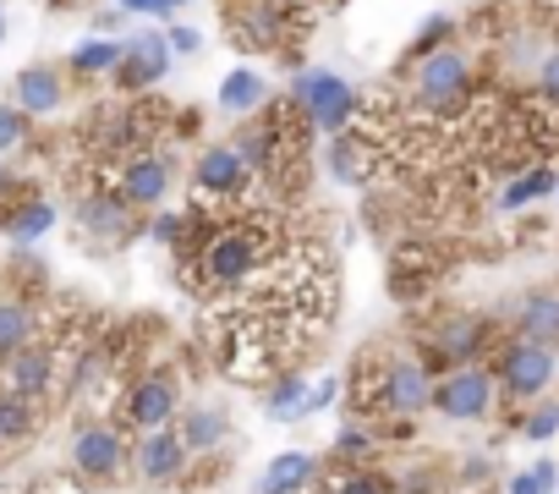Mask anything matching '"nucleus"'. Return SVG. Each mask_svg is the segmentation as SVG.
<instances>
[{
	"instance_id": "obj_1",
	"label": "nucleus",
	"mask_w": 559,
	"mask_h": 494,
	"mask_svg": "<svg viewBox=\"0 0 559 494\" xmlns=\"http://www.w3.org/2000/svg\"><path fill=\"white\" fill-rule=\"evenodd\" d=\"M280 247H286V236H280V225L258 209H225V220L214 214L209 231L198 236L192 254H181V281L192 297L203 303H219L230 297L236 286H247Z\"/></svg>"
},
{
	"instance_id": "obj_2",
	"label": "nucleus",
	"mask_w": 559,
	"mask_h": 494,
	"mask_svg": "<svg viewBox=\"0 0 559 494\" xmlns=\"http://www.w3.org/2000/svg\"><path fill=\"white\" fill-rule=\"evenodd\" d=\"M319 341L286 319H269L258 308L225 303L209 319V352L219 363V374H230L236 385H274L280 374H292Z\"/></svg>"
},
{
	"instance_id": "obj_3",
	"label": "nucleus",
	"mask_w": 559,
	"mask_h": 494,
	"mask_svg": "<svg viewBox=\"0 0 559 494\" xmlns=\"http://www.w3.org/2000/svg\"><path fill=\"white\" fill-rule=\"evenodd\" d=\"M352 407L379 412L390 423H412L423 407H433V374L417 357H362L352 374Z\"/></svg>"
},
{
	"instance_id": "obj_4",
	"label": "nucleus",
	"mask_w": 559,
	"mask_h": 494,
	"mask_svg": "<svg viewBox=\"0 0 559 494\" xmlns=\"http://www.w3.org/2000/svg\"><path fill=\"white\" fill-rule=\"evenodd\" d=\"M406 83H412V99H417V110H423V116L450 121V116H461V110L472 105L477 67H472V56L450 39V45H439V50L417 56V61L406 67Z\"/></svg>"
},
{
	"instance_id": "obj_5",
	"label": "nucleus",
	"mask_w": 559,
	"mask_h": 494,
	"mask_svg": "<svg viewBox=\"0 0 559 494\" xmlns=\"http://www.w3.org/2000/svg\"><path fill=\"white\" fill-rule=\"evenodd\" d=\"M230 28L241 50L297 61L292 39L302 34V0H230Z\"/></svg>"
},
{
	"instance_id": "obj_6",
	"label": "nucleus",
	"mask_w": 559,
	"mask_h": 494,
	"mask_svg": "<svg viewBox=\"0 0 559 494\" xmlns=\"http://www.w3.org/2000/svg\"><path fill=\"white\" fill-rule=\"evenodd\" d=\"M72 346H78V341L39 330L28 346H17L7 363H0V390H12V396H23V401H50L56 385H61V374H67Z\"/></svg>"
},
{
	"instance_id": "obj_7",
	"label": "nucleus",
	"mask_w": 559,
	"mask_h": 494,
	"mask_svg": "<svg viewBox=\"0 0 559 494\" xmlns=\"http://www.w3.org/2000/svg\"><path fill=\"white\" fill-rule=\"evenodd\" d=\"M292 99H297V110L308 116V127L324 132V138L346 132V127L362 116V94H357L346 78H335L330 67H308V72H297Z\"/></svg>"
},
{
	"instance_id": "obj_8",
	"label": "nucleus",
	"mask_w": 559,
	"mask_h": 494,
	"mask_svg": "<svg viewBox=\"0 0 559 494\" xmlns=\"http://www.w3.org/2000/svg\"><path fill=\"white\" fill-rule=\"evenodd\" d=\"M247 181H252L247 160H241L230 143H209V149L198 154V165H192V209L225 214L230 203L247 198Z\"/></svg>"
},
{
	"instance_id": "obj_9",
	"label": "nucleus",
	"mask_w": 559,
	"mask_h": 494,
	"mask_svg": "<svg viewBox=\"0 0 559 494\" xmlns=\"http://www.w3.org/2000/svg\"><path fill=\"white\" fill-rule=\"evenodd\" d=\"M181 407V385L176 374H143L121 390L116 401V428H132V434H148V428H165Z\"/></svg>"
},
{
	"instance_id": "obj_10",
	"label": "nucleus",
	"mask_w": 559,
	"mask_h": 494,
	"mask_svg": "<svg viewBox=\"0 0 559 494\" xmlns=\"http://www.w3.org/2000/svg\"><path fill=\"white\" fill-rule=\"evenodd\" d=\"M127 461H132L127 428H116V423H83L72 434V467H78L83 483H116V478H127Z\"/></svg>"
},
{
	"instance_id": "obj_11",
	"label": "nucleus",
	"mask_w": 559,
	"mask_h": 494,
	"mask_svg": "<svg viewBox=\"0 0 559 494\" xmlns=\"http://www.w3.org/2000/svg\"><path fill=\"white\" fill-rule=\"evenodd\" d=\"M548 379H554V346L526 341V336H515V341L499 352V363H493V385H504V390L521 396V401L543 396Z\"/></svg>"
},
{
	"instance_id": "obj_12",
	"label": "nucleus",
	"mask_w": 559,
	"mask_h": 494,
	"mask_svg": "<svg viewBox=\"0 0 559 494\" xmlns=\"http://www.w3.org/2000/svg\"><path fill=\"white\" fill-rule=\"evenodd\" d=\"M170 61H176V50H170L165 28H143V34H132V39L121 45V61H116L110 78H116L127 94H143V89H154L159 78H170Z\"/></svg>"
},
{
	"instance_id": "obj_13",
	"label": "nucleus",
	"mask_w": 559,
	"mask_h": 494,
	"mask_svg": "<svg viewBox=\"0 0 559 494\" xmlns=\"http://www.w3.org/2000/svg\"><path fill=\"white\" fill-rule=\"evenodd\" d=\"M433 407H439L444 417H455V423L488 417V407H493V374H483V368H472V363L450 368V374L433 385Z\"/></svg>"
},
{
	"instance_id": "obj_14",
	"label": "nucleus",
	"mask_w": 559,
	"mask_h": 494,
	"mask_svg": "<svg viewBox=\"0 0 559 494\" xmlns=\"http://www.w3.org/2000/svg\"><path fill=\"white\" fill-rule=\"evenodd\" d=\"M110 192L127 198L132 209H154V203H165V192H170V160L154 154V149H132V154L121 160Z\"/></svg>"
},
{
	"instance_id": "obj_15",
	"label": "nucleus",
	"mask_w": 559,
	"mask_h": 494,
	"mask_svg": "<svg viewBox=\"0 0 559 494\" xmlns=\"http://www.w3.org/2000/svg\"><path fill=\"white\" fill-rule=\"evenodd\" d=\"M187 461H192V450H187L181 428H148V434L138 439V472H143V483H154V489L176 483V478L187 472Z\"/></svg>"
},
{
	"instance_id": "obj_16",
	"label": "nucleus",
	"mask_w": 559,
	"mask_h": 494,
	"mask_svg": "<svg viewBox=\"0 0 559 494\" xmlns=\"http://www.w3.org/2000/svg\"><path fill=\"white\" fill-rule=\"evenodd\" d=\"M483 346H488V325L472 319V314H450V319H439L433 336H428V357H439V363H450V368L483 357Z\"/></svg>"
},
{
	"instance_id": "obj_17",
	"label": "nucleus",
	"mask_w": 559,
	"mask_h": 494,
	"mask_svg": "<svg viewBox=\"0 0 559 494\" xmlns=\"http://www.w3.org/2000/svg\"><path fill=\"white\" fill-rule=\"evenodd\" d=\"M45 330V303L28 292H0V363H7L17 346H28Z\"/></svg>"
},
{
	"instance_id": "obj_18",
	"label": "nucleus",
	"mask_w": 559,
	"mask_h": 494,
	"mask_svg": "<svg viewBox=\"0 0 559 494\" xmlns=\"http://www.w3.org/2000/svg\"><path fill=\"white\" fill-rule=\"evenodd\" d=\"M12 94H17L12 105L39 121V116H56V110L67 105V78H61L56 67H23V72L12 78Z\"/></svg>"
},
{
	"instance_id": "obj_19",
	"label": "nucleus",
	"mask_w": 559,
	"mask_h": 494,
	"mask_svg": "<svg viewBox=\"0 0 559 494\" xmlns=\"http://www.w3.org/2000/svg\"><path fill=\"white\" fill-rule=\"evenodd\" d=\"M78 225H83L88 236H99V242H127V236L138 231L132 203L116 198V192H88V198L78 203Z\"/></svg>"
},
{
	"instance_id": "obj_20",
	"label": "nucleus",
	"mask_w": 559,
	"mask_h": 494,
	"mask_svg": "<svg viewBox=\"0 0 559 494\" xmlns=\"http://www.w3.org/2000/svg\"><path fill=\"white\" fill-rule=\"evenodd\" d=\"M50 225H56V203H50V198H34V192H23V187H17L7 203H0V231H7L17 247L39 242Z\"/></svg>"
},
{
	"instance_id": "obj_21",
	"label": "nucleus",
	"mask_w": 559,
	"mask_h": 494,
	"mask_svg": "<svg viewBox=\"0 0 559 494\" xmlns=\"http://www.w3.org/2000/svg\"><path fill=\"white\" fill-rule=\"evenodd\" d=\"M313 478H319V456H313V450H280V456L258 472L252 494H302Z\"/></svg>"
},
{
	"instance_id": "obj_22",
	"label": "nucleus",
	"mask_w": 559,
	"mask_h": 494,
	"mask_svg": "<svg viewBox=\"0 0 559 494\" xmlns=\"http://www.w3.org/2000/svg\"><path fill=\"white\" fill-rule=\"evenodd\" d=\"M269 105V78L258 67H236L219 78V110L225 116H258Z\"/></svg>"
},
{
	"instance_id": "obj_23",
	"label": "nucleus",
	"mask_w": 559,
	"mask_h": 494,
	"mask_svg": "<svg viewBox=\"0 0 559 494\" xmlns=\"http://www.w3.org/2000/svg\"><path fill=\"white\" fill-rule=\"evenodd\" d=\"M515 336L559 346V292H532L515 303Z\"/></svg>"
},
{
	"instance_id": "obj_24",
	"label": "nucleus",
	"mask_w": 559,
	"mask_h": 494,
	"mask_svg": "<svg viewBox=\"0 0 559 494\" xmlns=\"http://www.w3.org/2000/svg\"><path fill=\"white\" fill-rule=\"evenodd\" d=\"M302 494H401V483H390L373 467H341V472H319Z\"/></svg>"
},
{
	"instance_id": "obj_25",
	"label": "nucleus",
	"mask_w": 559,
	"mask_h": 494,
	"mask_svg": "<svg viewBox=\"0 0 559 494\" xmlns=\"http://www.w3.org/2000/svg\"><path fill=\"white\" fill-rule=\"evenodd\" d=\"M263 412L269 417H308V379L292 368V374H280L269 390H263Z\"/></svg>"
},
{
	"instance_id": "obj_26",
	"label": "nucleus",
	"mask_w": 559,
	"mask_h": 494,
	"mask_svg": "<svg viewBox=\"0 0 559 494\" xmlns=\"http://www.w3.org/2000/svg\"><path fill=\"white\" fill-rule=\"evenodd\" d=\"M121 61V45L116 39H83L72 56H67V72L72 78H110Z\"/></svg>"
},
{
	"instance_id": "obj_27",
	"label": "nucleus",
	"mask_w": 559,
	"mask_h": 494,
	"mask_svg": "<svg viewBox=\"0 0 559 494\" xmlns=\"http://www.w3.org/2000/svg\"><path fill=\"white\" fill-rule=\"evenodd\" d=\"M225 412L219 407H187V417H181V439H187V450H214L219 439H225Z\"/></svg>"
},
{
	"instance_id": "obj_28",
	"label": "nucleus",
	"mask_w": 559,
	"mask_h": 494,
	"mask_svg": "<svg viewBox=\"0 0 559 494\" xmlns=\"http://www.w3.org/2000/svg\"><path fill=\"white\" fill-rule=\"evenodd\" d=\"M34 412H39V401H23L12 390H0V450L34 439Z\"/></svg>"
},
{
	"instance_id": "obj_29",
	"label": "nucleus",
	"mask_w": 559,
	"mask_h": 494,
	"mask_svg": "<svg viewBox=\"0 0 559 494\" xmlns=\"http://www.w3.org/2000/svg\"><path fill=\"white\" fill-rule=\"evenodd\" d=\"M330 165H335L341 181H368V138L335 132V138H330Z\"/></svg>"
},
{
	"instance_id": "obj_30",
	"label": "nucleus",
	"mask_w": 559,
	"mask_h": 494,
	"mask_svg": "<svg viewBox=\"0 0 559 494\" xmlns=\"http://www.w3.org/2000/svg\"><path fill=\"white\" fill-rule=\"evenodd\" d=\"M548 192H559V176H554L548 165H537V170H526V176H515V181L504 187L499 209H521V203H532V198H548Z\"/></svg>"
},
{
	"instance_id": "obj_31",
	"label": "nucleus",
	"mask_w": 559,
	"mask_h": 494,
	"mask_svg": "<svg viewBox=\"0 0 559 494\" xmlns=\"http://www.w3.org/2000/svg\"><path fill=\"white\" fill-rule=\"evenodd\" d=\"M554 483H559V467H554V461H537V467L515 472V478L504 483V494H554Z\"/></svg>"
},
{
	"instance_id": "obj_32",
	"label": "nucleus",
	"mask_w": 559,
	"mask_h": 494,
	"mask_svg": "<svg viewBox=\"0 0 559 494\" xmlns=\"http://www.w3.org/2000/svg\"><path fill=\"white\" fill-rule=\"evenodd\" d=\"M28 127H34V116H28V110L0 105V160H7L12 149H23V143H28Z\"/></svg>"
},
{
	"instance_id": "obj_33",
	"label": "nucleus",
	"mask_w": 559,
	"mask_h": 494,
	"mask_svg": "<svg viewBox=\"0 0 559 494\" xmlns=\"http://www.w3.org/2000/svg\"><path fill=\"white\" fill-rule=\"evenodd\" d=\"M450 34H455V23H450V17H428V23L417 28V45L406 50V67H412L417 56H428V50H439V45H450Z\"/></svg>"
},
{
	"instance_id": "obj_34",
	"label": "nucleus",
	"mask_w": 559,
	"mask_h": 494,
	"mask_svg": "<svg viewBox=\"0 0 559 494\" xmlns=\"http://www.w3.org/2000/svg\"><path fill=\"white\" fill-rule=\"evenodd\" d=\"M521 434H526V439H554V434H559V401L532 407V412H526V423H521Z\"/></svg>"
},
{
	"instance_id": "obj_35",
	"label": "nucleus",
	"mask_w": 559,
	"mask_h": 494,
	"mask_svg": "<svg viewBox=\"0 0 559 494\" xmlns=\"http://www.w3.org/2000/svg\"><path fill=\"white\" fill-rule=\"evenodd\" d=\"M187 231V209H159L154 214V225H148V236L154 242H165V247H176V236Z\"/></svg>"
},
{
	"instance_id": "obj_36",
	"label": "nucleus",
	"mask_w": 559,
	"mask_h": 494,
	"mask_svg": "<svg viewBox=\"0 0 559 494\" xmlns=\"http://www.w3.org/2000/svg\"><path fill=\"white\" fill-rule=\"evenodd\" d=\"M537 94H543L548 105H559V45L537 61Z\"/></svg>"
},
{
	"instance_id": "obj_37",
	"label": "nucleus",
	"mask_w": 559,
	"mask_h": 494,
	"mask_svg": "<svg viewBox=\"0 0 559 494\" xmlns=\"http://www.w3.org/2000/svg\"><path fill=\"white\" fill-rule=\"evenodd\" d=\"M165 39H170V50H176V56H198V50H203V34H198L192 23H176V28H165Z\"/></svg>"
},
{
	"instance_id": "obj_38",
	"label": "nucleus",
	"mask_w": 559,
	"mask_h": 494,
	"mask_svg": "<svg viewBox=\"0 0 559 494\" xmlns=\"http://www.w3.org/2000/svg\"><path fill=\"white\" fill-rule=\"evenodd\" d=\"M368 445H373V439L362 434V423H346V428H341V439H335V450H341V456H368Z\"/></svg>"
},
{
	"instance_id": "obj_39",
	"label": "nucleus",
	"mask_w": 559,
	"mask_h": 494,
	"mask_svg": "<svg viewBox=\"0 0 559 494\" xmlns=\"http://www.w3.org/2000/svg\"><path fill=\"white\" fill-rule=\"evenodd\" d=\"M335 396H341V379H313V390H308V412L335 407Z\"/></svg>"
},
{
	"instance_id": "obj_40",
	"label": "nucleus",
	"mask_w": 559,
	"mask_h": 494,
	"mask_svg": "<svg viewBox=\"0 0 559 494\" xmlns=\"http://www.w3.org/2000/svg\"><path fill=\"white\" fill-rule=\"evenodd\" d=\"M28 494H83V478H50V483H34Z\"/></svg>"
},
{
	"instance_id": "obj_41",
	"label": "nucleus",
	"mask_w": 559,
	"mask_h": 494,
	"mask_svg": "<svg viewBox=\"0 0 559 494\" xmlns=\"http://www.w3.org/2000/svg\"><path fill=\"white\" fill-rule=\"evenodd\" d=\"M127 17H159V0H116Z\"/></svg>"
},
{
	"instance_id": "obj_42",
	"label": "nucleus",
	"mask_w": 559,
	"mask_h": 494,
	"mask_svg": "<svg viewBox=\"0 0 559 494\" xmlns=\"http://www.w3.org/2000/svg\"><path fill=\"white\" fill-rule=\"evenodd\" d=\"M17 192V181H12V170H7V160H0V198H12Z\"/></svg>"
},
{
	"instance_id": "obj_43",
	"label": "nucleus",
	"mask_w": 559,
	"mask_h": 494,
	"mask_svg": "<svg viewBox=\"0 0 559 494\" xmlns=\"http://www.w3.org/2000/svg\"><path fill=\"white\" fill-rule=\"evenodd\" d=\"M181 7H187V0H159V17H176Z\"/></svg>"
},
{
	"instance_id": "obj_44",
	"label": "nucleus",
	"mask_w": 559,
	"mask_h": 494,
	"mask_svg": "<svg viewBox=\"0 0 559 494\" xmlns=\"http://www.w3.org/2000/svg\"><path fill=\"white\" fill-rule=\"evenodd\" d=\"M72 7H83V0H50V12H72Z\"/></svg>"
},
{
	"instance_id": "obj_45",
	"label": "nucleus",
	"mask_w": 559,
	"mask_h": 494,
	"mask_svg": "<svg viewBox=\"0 0 559 494\" xmlns=\"http://www.w3.org/2000/svg\"><path fill=\"white\" fill-rule=\"evenodd\" d=\"M0 39H7V12H0Z\"/></svg>"
},
{
	"instance_id": "obj_46",
	"label": "nucleus",
	"mask_w": 559,
	"mask_h": 494,
	"mask_svg": "<svg viewBox=\"0 0 559 494\" xmlns=\"http://www.w3.org/2000/svg\"><path fill=\"white\" fill-rule=\"evenodd\" d=\"M214 7H219V0H214Z\"/></svg>"
}]
</instances>
